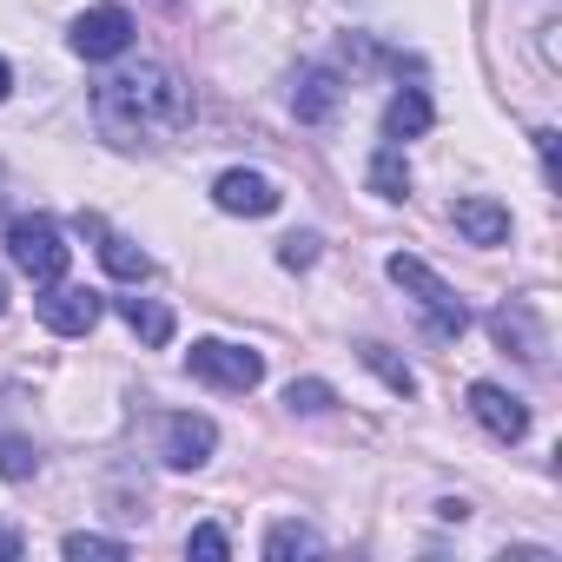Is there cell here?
I'll use <instances>...</instances> for the list:
<instances>
[{"mask_svg":"<svg viewBox=\"0 0 562 562\" xmlns=\"http://www.w3.org/2000/svg\"><path fill=\"white\" fill-rule=\"evenodd\" d=\"M60 549H67L74 562H80V555H106V562H126V542H120V536H93V529H74Z\"/></svg>","mask_w":562,"mask_h":562,"instance_id":"obj_21","label":"cell"},{"mask_svg":"<svg viewBox=\"0 0 562 562\" xmlns=\"http://www.w3.org/2000/svg\"><path fill=\"white\" fill-rule=\"evenodd\" d=\"M490 338H496L503 351H516L522 364H542V351H549L542 318H536V305H529V299H503V305L490 312Z\"/></svg>","mask_w":562,"mask_h":562,"instance_id":"obj_8","label":"cell"},{"mask_svg":"<svg viewBox=\"0 0 562 562\" xmlns=\"http://www.w3.org/2000/svg\"><path fill=\"white\" fill-rule=\"evenodd\" d=\"M450 225L470 238V245H503L509 238V212L496 199H457L450 205Z\"/></svg>","mask_w":562,"mask_h":562,"instance_id":"obj_12","label":"cell"},{"mask_svg":"<svg viewBox=\"0 0 562 562\" xmlns=\"http://www.w3.org/2000/svg\"><path fill=\"white\" fill-rule=\"evenodd\" d=\"M87 232L100 238V265H106V271L120 278V285H139V278H153V258H146V251H139L133 238H120V232H106L100 218H87Z\"/></svg>","mask_w":562,"mask_h":562,"instance_id":"obj_13","label":"cell"},{"mask_svg":"<svg viewBox=\"0 0 562 562\" xmlns=\"http://www.w3.org/2000/svg\"><path fill=\"white\" fill-rule=\"evenodd\" d=\"M338 74L331 67H299V80H292V113L305 120V126H325L331 113H338Z\"/></svg>","mask_w":562,"mask_h":562,"instance_id":"obj_11","label":"cell"},{"mask_svg":"<svg viewBox=\"0 0 562 562\" xmlns=\"http://www.w3.org/2000/svg\"><path fill=\"white\" fill-rule=\"evenodd\" d=\"M384 271H391V285H397V292H411V299H417V312H424V331H430V338H443V345H450V338H463V331H470V305L443 285V278H437L424 258L397 251Z\"/></svg>","mask_w":562,"mask_h":562,"instance_id":"obj_2","label":"cell"},{"mask_svg":"<svg viewBox=\"0 0 562 562\" xmlns=\"http://www.w3.org/2000/svg\"><path fill=\"white\" fill-rule=\"evenodd\" d=\"M186 371H192L199 384H212V391H238V397L265 384V358L245 351V345H225V338H199L192 358H186Z\"/></svg>","mask_w":562,"mask_h":562,"instance_id":"obj_4","label":"cell"},{"mask_svg":"<svg viewBox=\"0 0 562 562\" xmlns=\"http://www.w3.org/2000/svg\"><path fill=\"white\" fill-rule=\"evenodd\" d=\"M41 470V450L27 437H0V483H27Z\"/></svg>","mask_w":562,"mask_h":562,"instance_id":"obj_19","label":"cell"},{"mask_svg":"<svg viewBox=\"0 0 562 562\" xmlns=\"http://www.w3.org/2000/svg\"><path fill=\"white\" fill-rule=\"evenodd\" d=\"M212 443H218L212 417H192V411L166 417V463H172V470H199V463L212 457Z\"/></svg>","mask_w":562,"mask_h":562,"instance_id":"obj_10","label":"cell"},{"mask_svg":"<svg viewBox=\"0 0 562 562\" xmlns=\"http://www.w3.org/2000/svg\"><path fill=\"white\" fill-rule=\"evenodd\" d=\"M120 318L133 325V338H139V345H153V351H166V345H172V312H166V305H153V299H120Z\"/></svg>","mask_w":562,"mask_h":562,"instance_id":"obj_15","label":"cell"},{"mask_svg":"<svg viewBox=\"0 0 562 562\" xmlns=\"http://www.w3.org/2000/svg\"><path fill=\"white\" fill-rule=\"evenodd\" d=\"M186 549H192V555H205V562H225V555H232V536H225L218 522H199V529L186 536Z\"/></svg>","mask_w":562,"mask_h":562,"instance_id":"obj_22","label":"cell"},{"mask_svg":"<svg viewBox=\"0 0 562 562\" xmlns=\"http://www.w3.org/2000/svg\"><path fill=\"white\" fill-rule=\"evenodd\" d=\"M14 555H21V536H14V529H0V562H14Z\"/></svg>","mask_w":562,"mask_h":562,"instance_id":"obj_24","label":"cell"},{"mask_svg":"<svg viewBox=\"0 0 562 562\" xmlns=\"http://www.w3.org/2000/svg\"><path fill=\"white\" fill-rule=\"evenodd\" d=\"M8 87H14V67H8V60H0V100H8Z\"/></svg>","mask_w":562,"mask_h":562,"instance_id":"obj_25","label":"cell"},{"mask_svg":"<svg viewBox=\"0 0 562 562\" xmlns=\"http://www.w3.org/2000/svg\"><path fill=\"white\" fill-rule=\"evenodd\" d=\"M285 404L305 411V417H325V411L338 404V391H331L325 378H292V384H285Z\"/></svg>","mask_w":562,"mask_h":562,"instance_id":"obj_20","label":"cell"},{"mask_svg":"<svg viewBox=\"0 0 562 562\" xmlns=\"http://www.w3.org/2000/svg\"><path fill=\"white\" fill-rule=\"evenodd\" d=\"M470 417H476L496 443H522V437H529V404L509 397L503 384H470Z\"/></svg>","mask_w":562,"mask_h":562,"instance_id":"obj_9","label":"cell"},{"mask_svg":"<svg viewBox=\"0 0 562 562\" xmlns=\"http://www.w3.org/2000/svg\"><path fill=\"white\" fill-rule=\"evenodd\" d=\"M371 192H378V199H404V192H411L404 146H378V159H371Z\"/></svg>","mask_w":562,"mask_h":562,"instance_id":"obj_17","label":"cell"},{"mask_svg":"<svg viewBox=\"0 0 562 562\" xmlns=\"http://www.w3.org/2000/svg\"><path fill=\"white\" fill-rule=\"evenodd\" d=\"M8 258H14V271H27L34 285H54V278H67V258H74V245H67V232L54 225V218H14L8 225Z\"/></svg>","mask_w":562,"mask_h":562,"instance_id":"obj_3","label":"cell"},{"mask_svg":"<svg viewBox=\"0 0 562 562\" xmlns=\"http://www.w3.org/2000/svg\"><path fill=\"white\" fill-rule=\"evenodd\" d=\"M278 199H285V192H278L265 172H245V166H232V172H218V179H212V205H218V212H232V218H271V212H278Z\"/></svg>","mask_w":562,"mask_h":562,"instance_id":"obj_7","label":"cell"},{"mask_svg":"<svg viewBox=\"0 0 562 562\" xmlns=\"http://www.w3.org/2000/svg\"><path fill=\"white\" fill-rule=\"evenodd\" d=\"M318 258V232H292L285 245H278V265H292V271H305Z\"/></svg>","mask_w":562,"mask_h":562,"instance_id":"obj_23","label":"cell"},{"mask_svg":"<svg viewBox=\"0 0 562 562\" xmlns=\"http://www.w3.org/2000/svg\"><path fill=\"white\" fill-rule=\"evenodd\" d=\"M417 133H430V93H424V87H404V93H391V106H384V146H404V139H417Z\"/></svg>","mask_w":562,"mask_h":562,"instance_id":"obj_14","label":"cell"},{"mask_svg":"<svg viewBox=\"0 0 562 562\" xmlns=\"http://www.w3.org/2000/svg\"><path fill=\"white\" fill-rule=\"evenodd\" d=\"M67 41H74L80 60H120V54L133 47V14H126V8H87Z\"/></svg>","mask_w":562,"mask_h":562,"instance_id":"obj_6","label":"cell"},{"mask_svg":"<svg viewBox=\"0 0 562 562\" xmlns=\"http://www.w3.org/2000/svg\"><path fill=\"white\" fill-rule=\"evenodd\" d=\"M325 536L312 522H271L265 529V562H292V555H318Z\"/></svg>","mask_w":562,"mask_h":562,"instance_id":"obj_16","label":"cell"},{"mask_svg":"<svg viewBox=\"0 0 562 562\" xmlns=\"http://www.w3.org/2000/svg\"><path fill=\"white\" fill-rule=\"evenodd\" d=\"M0 312H8V292H0Z\"/></svg>","mask_w":562,"mask_h":562,"instance_id":"obj_26","label":"cell"},{"mask_svg":"<svg viewBox=\"0 0 562 562\" xmlns=\"http://www.w3.org/2000/svg\"><path fill=\"white\" fill-rule=\"evenodd\" d=\"M186 120H192V87L159 60H139L93 87V126L113 146H153V139L179 133Z\"/></svg>","mask_w":562,"mask_h":562,"instance_id":"obj_1","label":"cell"},{"mask_svg":"<svg viewBox=\"0 0 562 562\" xmlns=\"http://www.w3.org/2000/svg\"><path fill=\"white\" fill-rule=\"evenodd\" d=\"M34 312H41V325L54 331V338H87L93 325H100V292L93 285H60V278H54V285H41V299H34Z\"/></svg>","mask_w":562,"mask_h":562,"instance_id":"obj_5","label":"cell"},{"mask_svg":"<svg viewBox=\"0 0 562 562\" xmlns=\"http://www.w3.org/2000/svg\"><path fill=\"white\" fill-rule=\"evenodd\" d=\"M358 358H364V364H371V371L397 391V397H417V371H411V364H397L384 345H358Z\"/></svg>","mask_w":562,"mask_h":562,"instance_id":"obj_18","label":"cell"}]
</instances>
